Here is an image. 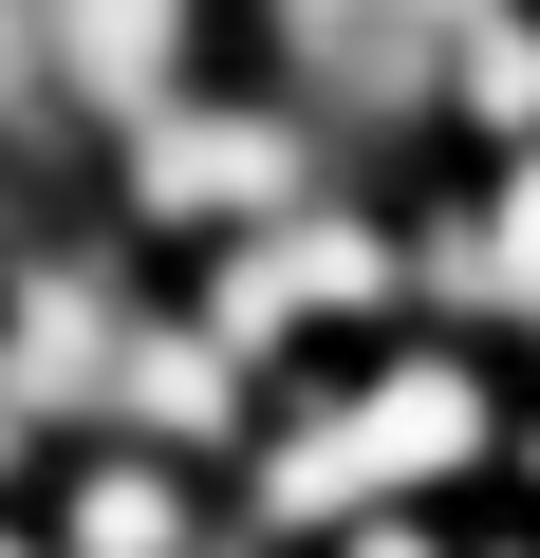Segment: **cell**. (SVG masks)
Wrapping results in <instances>:
<instances>
[{"label":"cell","instance_id":"cell-1","mask_svg":"<svg viewBox=\"0 0 540 558\" xmlns=\"http://www.w3.org/2000/svg\"><path fill=\"white\" fill-rule=\"evenodd\" d=\"M336 186H373L355 149H336V112L299 94V75H205L187 112H149L131 149H94V223L149 260V279H187V260H242L261 223H299V205H336Z\"/></svg>","mask_w":540,"mask_h":558},{"label":"cell","instance_id":"cell-2","mask_svg":"<svg viewBox=\"0 0 540 558\" xmlns=\"http://www.w3.org/2000/svg\"><path fill=\"white\" fill-rule=\"evenodd\" d=\"M149 299H168V279H149V260H131V242L94 223V186H75V205H38L20 242H0V410H20L38 447L112 428Z\"/></svg>","mask_w":540,"mask_h":558},{"label":"cell","instance_id":"cell-3","mask_svg":"<svg viewBox=\"0 0 540 558\" xmlns=\"http://www.w3.org/2000/svg\"><path fill=\"white\" fill-rule=\"evenodd\" d=\"M317 391H336V428H355V484H373V502H447V521H484V502H503L521 354H484V336H447V317H392V336H355Z\"/></svg>","mask_w":540,"mask_h":558},{"label":"cell","instance_id":"cell-4","mask_svg":"<svg viewBox=\"0 0 540 558\" xmlns=\"http://www.w3.org/2000/svg\"><path fill=\"white\" fill-rule=\"evenodd\" d=\"M410 317L484 336V354H540V149H484V168H410Z\"/></svg>","mask_w":540,"mask_h":558},{"label":"cell","instance_id":"cell-5","mask_svg":"<svg viewBox=\"0 0 540 558\" xmlns=\"http://www.w3.org/2000/svg\"><path fill=\"white\" fill-rule=\"evenodd\" d=\"M20 502H38L57 558H242L224 465H187V447H149V428H75V447H38Z\"/></svg>","mask_w":540,"mask_h":558},{"label":"cell","instance_id":"cell-6","mask_svg":"<svg viewBox=\"0 0 540 558\" xmlns=\"http://www.w3.org/2000/svg\"><path fill=\"white\" fill-rule=\"evenodd\" d=\"M38 20H57V112H75V149H131L149 112H187L205 75L261 57L242 0H38Z\"/></svg>","mask_w":540,"mask_h":558},{"label":"cell","instance_id":"cell-7","mask_svg":"<svg viewBox=\"0 0 540 558\" xmlns=\"http://www.w3.org/2000/svg\"><path fill=\"white\" fill-rule=\"evenodd\" d=\"M0 186H20V205H75L94 186V149L57 112V20H38V0H0Z\"/></svg>","mask_w":540,"mask_h":558},{"label":"cell","instance_id":"cell-8","mask_svg":"<svg viewBox=\"0 0 540 558\" xmlns=\"http://www.w3.org/2000/svg\"><path fill=\"white\" fill-rule=\"evenodd\" d=\"M484 521H447V502H373V521H336L317 558H466Z\"/></svg>","mask_w":540,"mask_h":558},{"label":"cell","instance_id":"cell-9","mask_svg":"<svg viewBox=\"0 0 540 558\" xmlns=\"http://www.w3.org/2000/svg\"><path fill=\"white\" fill-rule=\"evenodd\" d=\"M503 521H540V354H521V410H503Z\"/></svg>","mask_w":540,"mask_h":558},{"label":"cell","instance_id":"cell-10","mask_svg":"<svg viewBox=\"0 0 540 558\" xmlns=\"http://www.w3.org/2000/svg\"><path fill=\"white\" fill-rule=\"evenodd\" d=\"M20 484H38V428H20V410H0V502H20Z\"/></svg>","mask_w":540,"mask_h":558},{"label":"cell","instance_id":"cell-11","mask_svg":"<svg viewBox=\"0 0 540 558\" xmlns=\"http://www.w3.org/2000/svg\"><path fill=\"white\" fill-rule=\"evenodd\" d=\"M466 558H540V521H503V502H484V539H466Z\"/></svg>","mask_w":540,"mask_h":558}]
</instances>
